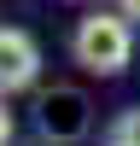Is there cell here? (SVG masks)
I'll return each mask as SVG.
<instances>
[{"label": "cell", "instance_id": "cell-1", "mask_svg": "<svg viewBox=\"0 0 140 146\" xmlns=\"http://www.w3.org/2000/svg\"><path fill=\"white\" fill-rule=\"evenodd\" d=\"M70 53L93 76H123L128 58H134V18H123V12H88L76 23V35H70Z\"/></svg>", "mask_w": 140, "mask_h": 146}, {"label": "cell", "instance_id": "cell-2", "mask_svg": "<svg viewBox=\"0 0 140 146\" xmlns=\"http://www.w3.org/2000/svg\"><path fill=\"white\" fill-rule=\"evenodd\" d=\"M35 123H41V135L53 146H70L88 135V94L82 88H47L41 100H35Z\"/></svg>", "mask_w": 140, "mask_h": 146}, {"label": "cell", "instance_id": "cell-3", "mask_svg": "<svg viewBox=\"0 0 140 146\" xmlns=\"http://www.w3.org/2000/svg\"><path fill=\"white\" fill-rule=\"evenodd\" d=\"M35 76H41V47H35V35L29 29H0V94H23V88H35Z\"/></svg>", "mask_w": 140, "mask_h": 146}, {"label": "cell", "instance_id": "cell-4", "mask_svg": "<svg viewBox=\"0 0 140 146\" xmlns=\"http://www.w3.org/2000/svg\"><path fill=\"white\" fill-rule=\"evenodd\" d=\"M105 146H140V111H123L105 129Z\"/></svg>", "mask_w": 140, "mask_h": 146}, {"label": "cell", "instance_id": "cell-5", "mask_svg": "<svg viewBox=\"0 0 140 146\" xmlns=\"http://www.w3.org/2000/svg\"><path fill=\"white\" fill-rule=\"evenodd\" d=\"M12 129H18V123H12V111H6V94H0V146H12Z\"/></svg>", "mask_w": 140, "mask_h": 146}, {"label": "cell", "instance_id": "cell-6", "mask_svg": "<svg viewBox=\"0 0 140 146\" xmlns=\"http://www.w3.org/2000/svg\"><path fill=\"white\" fill-rule=\"evenodd\" d=\"M117 12H123V18H134V23H140V0H117Z\"/></svg>", "mask_w": 140, "mask_h": 146}]
</instances>
